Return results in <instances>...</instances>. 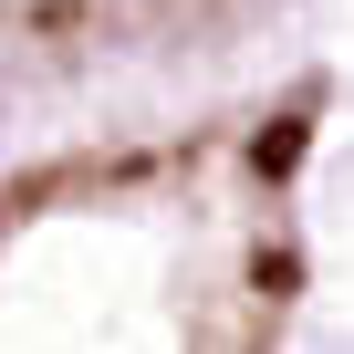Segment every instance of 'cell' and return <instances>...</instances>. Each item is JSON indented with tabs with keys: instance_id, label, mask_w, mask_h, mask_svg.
<instances>
[{
	"instance_id": "obj_1",
	"label": "cell",
	"mask_w": 354,
	"mask_h": 354,
	"mask_svg": "<svg viewBox=\"0 0 354 354\" xmlns=\"http://www.w3.org/2000/svg\"><path fill=\"white\" fill-rule=\"evenodd\" d=\"M302 156H313V115H271V125L250 136V177H261V188H281Z\"/></svg>"
},
{
	"instance_id": "obj_2",
	"label": "cell",
	"mask_w": 354,
	"mask_h": 354,
	"mask_svg": "<svg viewBox=\"0 0 354 354\" xmlns=\"http://www.w3.org/2000/svg\"><path fill=\"white\" fill-rule=\"evenodd\" d=\"M250 292H261L271 313L302 302V250H292V240H261V250H250Z\"/></svg>"
},
{
	"instance_id": "obj_3",
	"label": "cell",
	"mask_w": 354,
	"mask_h": 354,
	"mask_svg": "<svg viewBox=\"0 0 354 354\" xmlns=\"http://www.w3.org/2000/svg\"><path fill=\"white\" fill-rule=\"evenodd\" d=\"M0 219H11V209H0Z\"/></svg>"
}]
</instances>
